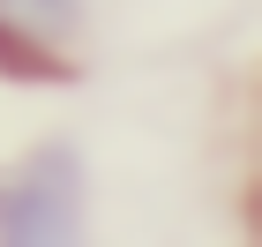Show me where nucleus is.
I'll list each match as a JSON object with an SVG mask.
<instances>
[{"instance_id":"nucleus-1","label":"nucleus","mask_w":262,"mask_h":247,"mask_svg":"<svg viewBox=\"0 0 262 247\" xmlns=\"http://www.w3.org/2000/svg\"><path fill=\"white\" fill-rule=\"evenodd\" d=\"M82 203H90V180H82L75 143H38L30 158H15L0 172V240L68 247L82 232Z\"/></svg>"},{"instance_id":"nucleus-2","label":"nucleus","mask_w":262,"mask_h":247,"mask_svg":"<svg viewBox=\"0 0 262 247\" xmlns=\"http://www.w3.org/2000/svg\"><path fill=\"white\" fill-rule=\"evenodd\" d=\"M75 15H82V0H0V23L38 38V45H60L75 30Z\"/></svg>"}]
</instances>
